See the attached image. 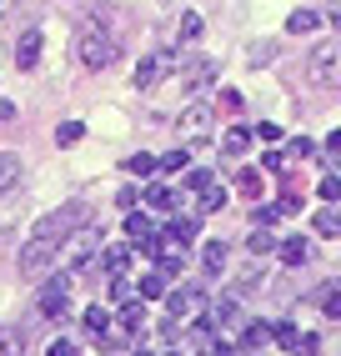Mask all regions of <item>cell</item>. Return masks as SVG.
I'll return each mask as SVG.
<instances>
[{
    "instance_id": "35",
    "label": "cell",
    "mask_w": 341,
    "mask_h": 356,
    "mask_svg": "<svg viewBox=\"0 0 341 356\" xmlns=\"http://www.w3.org/2000/svg\"><path fill=\"white\" fill-rule=\"evenodd\" d=\"M161 171L170 176V171H186V151H166L161 156Z\"/></svg>"
},
{
    "instance_id": "29",
    "label": "cell",
    "mask_w": 341,
    "mask_h": 356,
    "mask_svg": "<svg viewBox=\"0 0 341 356\" xmlns=\"http://www.w3.org/2000/svg\"><path fill=\"white\" fill-rule=\"evenodd\" d=\"M81 136H86V126H81V121H65V126L56 131V146H65V151H70V146H81Z\"/></svg>"
},
{
    "instance_id": "38",
    "label": "cell",
    "mask_w": 341,
    "mask_h": 356,
    "mask_svg": "<svg viewBox=\"0 0 341 356\" xmlns=\"http://www.w3.org/2000/svg\"><path fill=\"white\" fill-rule=\"evenodd\" d=\"M126 291H131V281H126V271H116V281H111V296H116V301H126Z\"/></svg>"
},
{
    "instance_id": "27",
    "label": "cell",
    "mask_w": 341,
    "mask_h": 356,
    "mask_svg": "<svg viewBox=\"0 0 341 356\" xmlns=\"http://www.w3.org/2000/svg\"><path fill=\"white\" fill-rule=\"evenodd\" d=\"M201 31H206V20H201L196 10H186V15H181V40H186V45L201 40Z\"/></svg>"
},
{
    "instance_id": "30",
    "label": "cell",
    "mask_w": 341,
    "mask_h": 356,
    "mask_svg": "<svg viewBox=\"0 0 341 356\" xmlns=\"http://www.w3.org/2000/svg\"><path fill=\"white\" fill-rule=\"evenodd\" d=\"M126 171H131V176H151V171H161V156H145V151H141V156H131Z\"/></svg>"
},
{
    "instance_id": "33",
    "label": "cell",
    "mask_w": 341,
    "mask_h": 356,
    "mask_svg": "<svg viewBox=\"0 0 341 356\" xmlns=\"http://www.w3.org/2000/svg\"><path fill=\"white\" fill-rule=\"evenodd\" d=\"M316 191H322V201H341V176H322Z\"/></svg>"
},
{
    "instance_id": "10",
    "label": "cell",
    "mask_w": 341,
    "mask_h": 356,
    "mask_svg": "<svg viewBox=\"0 0 341 356\" xmlns=\"http://www.w3.org/2000/svg\"><path fill=\"white\" fill-rule=\"evenodd\" d=\"M276 256H281V266H306V261H311V241H306V236H286V241L276 246Z\"/></svg>"
},
{
    "instance_id": "25",
    "label": "cell",
    "mask_w": 341,
    "mask_h": 356,
    "mask_svg": "<svg viewBox=\"0 0 341 356\" xmlns=\"http://www.w3.org/2000/svg\"><path fill=\"white\" fill-rule=\"evenodd\" d=\"M261 276H266V271L256 266V261H246V266H241V271H236V286H231V296H241V291H246V286H256V281H261Z\"/></svg>"
},
{
    "instance_id": "39",
    "label": "cell",
    "mask_w": 341,
    "mask_h": 356,
    "mask_svg": "<svg viewBox=\"0 0 341 356\" xmlns=\"http://www.w3.org/2000/svg\"><path fill=\"white\" fill-rule=\"evenodd\" d=\"M221 111H231V115L241 111V96H236V90H221Z\"/></svg>"
},
{
    "instance_id": "41",
    "label": "cell",
    "mask_w": 341,
    "mask_h": 356,
    "mask_svg": "<svg viewBox=\"0 0 341 356\" xmlns=\"http://www.w3.org/2000/svg\"><path fill=\"white\" fill-rule=\"evenodd\" d=\"M326 20H331V26H341V10H331V15H326Z\"/></svg>"
},
{
    "instance_id": "16",
    "label": "cell",
    "mask_w": 341,
    "mask_h": 356,
    "mask_svg": "<svg viewBox=\"0 0 341 356\" xmlns=\"http://www.w3.org/2000/svg\"><path fill=\"white\" fill-rule=\"evenodd\" d=\"M311 301L322 306L331 321H341V281H336V286H316V291H311Z\"/></svg>"
},
{
    "instance_id": "21",
    "label": "cell",
    "mask_w": 341,
    "mask_h": 356,
    "mask_svg": "<svg viewBox=\"0 0 341 356\" xmlns=\"http://www.w3.org/2000/svg\"><path fill=\"white\" fill-rule=\"evenodd\" d=\"M206 121H211V106H191V111L176 115V131H201Z\"/></svg>"
},
{
    "instance_id": "28",
    "label": "cell",
    "mask_w": 341,
    "mask_h": 356,
    "mask_svg": "<svg viewBox=\"0 0 341 356\" xmlns=\"http://www.w3.org/2000/svg\"><path fill=\"white\" fill-rule=\"evenodd\" d=\"M271 341H276L281 351H296V346H301V331L286 321V326H276V331H271Z\"/></svg>"
},
{
    "instance_id": "36",
    "label": "cell",
    "mask_w": 341,
    "mask_h": 356,
    "mask_svg": "<svg viewBox=\"0 0 341 356\" xmlns=\"http://www.w3.org/2000/svg\"><path fill=\"white\" fill-rule=\"evenodd\" d=\"M256 140H266V146H276V140H281V126H271V121H261L256 131H251Z\"/></svg>"
},
{
    "instance_id": "9",
    "label": "cell",
    "mask_w": 341,
    "mask_h": 356,
    "mask_svg": "<svg viewBox=\"0 0 341 356\" xmlns=\"http://www.w3.org/2000/svg\"><path fill=\"white\" fill-rule=\"evenodd\" d=\"M20 176H26V161H20L15 151H0V196H10V191H15Z\"/></svg>"
},
{
    "instance_id": "34",
    "label": "cell",
    "mask_w": 341,
    "mask_h": 356,
    "mask_svg": "<svg viewBox=\"0 0 341 356\" xmlns=\"http://www.w3.org/2000/svg\"><path fill=\"white\" fill-rule=\"evenodd\" d=\"M271 51H276V45H271V40H256L246 60H251V65H266V60H271Z\"/></svg>"
},
{
    "instance_id": "26",
    "label": "cell",
    "mask_w": 341,
    "mask_h": 356,
    "mask_svg": "<svg viewBox=\"0 0 341 356\" xmlns=\"http://www.w3.org/2000/svg\"><path fill=\"white\" fill-rule=\"evenodd\" d=\"M221 206H226V191H221V186L211 181L206 191H201V206H196V211H201V216H211V211H221Z\"/></svg>"
},
{
    "instance_id": "7",
    "label": "cell",
    "mask_w": 341,
    "mask_h": 356,
    "mask_svg": "<svg viewBox=\"0 0 341 356\" xmlns=\"http://www.w3.org/2000/svg\"><path fill=\"white\" fill-rule=\"evenodd\" d=\"M216 76H221V65H216V60H196L186 70V90H191V96H206V90L216 86Z\"/></svg>"
},
{
    "instance_id": "15",
    "label": "cell",
    "mask_w": 341,
    "mask_h": 356,
    "mask_svg": "<svg viewBox=\"0 0 341 356\" xmlns=\"http://www.w3.org/2000/svg\"><path fill=\"white\" fill-rule=\"evenodd\" d=\"M322 20H326L322 10H291L286 15V31L291 35H306V31H322Z\"/></svg>"
},
{
    "instance_id": "40",
    "label": "cell",
    "mask_w": 341,
    "mask_h": 356,
    "mask_svg": "<svg viewBox=\"0 0 341 356\" xmlns=\"http://www.w3.org/2000/svg\"><path fill=\"white\" fill-rule=\"evenodd\" d=\"M15 121V101H0V126H10Z\"/></svg>"
},
{
    "instance_id": "14",
    "label": "cell",
    "mask_w": 341,
    "mask_h": 356,
    "mask_svg": "<svg viewBox=\"0 0 341 356\" xmlns=\"http://www.w3.org/2000/svg\"><path fill=\"white\" fill-rule=\"evenodd\" d=\"M226 256H231L226 241H206V246H201V271H206V276H221V271H226Z\"/></svg>"
},
{
    "instance_id": "23",
    "label": "cell",
    "mask_w": 341,
    "mask_h": 356,
    "mask_svg": "<svg viewBox=\"0 0 341 356\" xmlns=\"http://www.w3.org/2000/svg\"><path fill=\"white\" fill-rule=\"evenodd\" d=\"M136 291H141V301H156V296H166V271L141 276V281H136Z\"/></svg>"
},
{
    "instance_id": "8",
    "label": "cell",
    "mask_w": 341,
    "mask_h": 356,
    "mask_svg": "<svg viewBox=\"0 0 341 356\" xmlns=\"http://www.w3.org/2000/svg\"><path fill=\"white\" fill-rule=\"evenodd\" d=\"M40 51H45V35H40V31H26V35H20V45H15V65H20V70H35V65H40Z\"/></svg>"
},
{
    "instance_id": "18",
    "label": "cell",
    "mask_w": 341,
    "mask_h": 356,
    "mask_svg": "<svg viewBox=\"0 0 341 356\" xmlns=\"http://www.w3.org/2000/svg\"><path fill=\"white\" fill-rule=\"evenodd\" d=\"M221 151H226V156H246V151H251V131H246V126H231V131L221 136Z\"/></svg>"
},
{
    "instance_id": "17",
    "label": "cell",
    "mask_w": 341,
    "mask_h": 356,
    "mask_svg": "<svg viewBox=\"0 0 341 356\" xmlns=\"http://www.w3.org/2000/svg\"><path fill=\"white\" fill-rule=\"evenodd\" d=\"M311 226H316V236H331V241H336V236H341V206L326 201V211H322V216H316Z\"/></svg>"
},
{
    "instance_id": "19",
    "label": "cell",
    "mask_w": 341,
    "mask_h": 356,
    "mask_svg": "<svg viewBox=\"0 0 341 356\" xmlns=\"http://www.w3.org/2000/svg\"><path fill=\"white\" fill-rule=\"evenodd\" d=\"M126 241H131V246H145V241H156L151 221H145V216H126Z\"/></svg>"
},
{
    "instance_id": "31",
    "label": "cell",
    "mask_w": 341,
    "mask_h": 356,
    "mask_svg": "<svg viewBox=\"0 0 341 356\" xmlns=\"http://www.w3.org/2000/svg\"><path fill=\"white\" fill-rule=\"evenodd\" d=\"M186 186H191V191H206V186H211V171H206V165H191V171H186Z\"/></svg>"
},
{
    "instance_id": "12",
    "label": "cell",
    "mask_w": 341,
    "mask_h": 356,
    "mask_svg": "<svg viewBox=\"0 0 341 356\" xmlns=\"http://www.w3.org/2000/svg\"><path fill=\"white\" fill-rule=\"evenodd\" d=\"M266 341H271V326H266V321H246V326L236 331V346L241 351H261Z\"/></svg>"
},
{
    "instance_id": "1",
    "label": "cell",
    "mask_w": 341,
    "mask_h": 356,
    "mask_svg": "<svg viewBox=\"0 0 341 356\" xmlns=\"http://www.w3.org/2000/svg\"><path fill=\"white\" fill-rule=\"evenodd\" d=\"M86 221V206H61V211H51L35 231H31V241H26V251H20V276L26 281H40V276H51V266H56V256H61V241L70 231H76Z\"/></svg>"
},
{
    "instance_id": "3",
    "label": "cell",
    "mask_w": 341,
    "mask_h": 356,
    "mask_svg": "<svg viewBox=\"0 0 341 356\" xmlns=\"http://www.w3.org/2000/svg\"><path fill=\"white\" fill-rule=\"evenodd\" d=\"M95 256H101V226H95V221H81V226L61 241L56 266H65V271H86Z\"/></svg>"
},
{
    "instance_id": "20",
    "label": "cell",
    "mask_w": 341,
    "mask_h": 356,
    "mask_svg": "<svg viewBox=\"0 0 341 356\" xmlns=\"http://www.w3.org/2000/svg\"><path fill=\"white\" fill-rule=\"evenodd\" d=\"M81 321H86V337H95V341H101L106 331H111V316L101 312V306H86V316H81Z\"/></svg>"
},
{
    "instance_id": "2",
    "label": "cell",
    "mask_w": 341,
    "mask_h": 356,
    "mask_svg": "<svg viewBox=\"0 0 341 356\" xmlns=\"http://www.w3.org/2000/svg\"><path fill=\"white\" fill-rule=\"evenodd\" d=\"M116 56H120V45L106 35L101 20H81V31H76V60L86 70H106V65H116Z\"/></svg>"
},
{
    "instance_id": "11",
    "label": "cell",
    "mask_w": 341,
    "mask_h": 356,
    "mask_svg": "<svg viewBox=\"0 0 341 356\" xmlns=\"http://www.w3.org/2000/svg\"><path fill=\"white\" fill-rule=\"evenodd\" d=\"M231 186H236V191L246 196V201H256V196L266 191V181H261V165H241V171L231 176Z\"/></svg>"
},
{
    "instance_id": "24",
    "label": "cell",
    "mask_w": 341,
    "mask_h": 356,
    "mask_svg": "<svg viewBox=\"0 0 341 356\" xmlns=\"http://www.w3.org/2000/svg\"><path fill=\"white\" fill-rule=\"evenodd\" d=\"M126 261H131V241L126 246H111V251H101V266L116 276V271H126Z\"/></svg>"
},
{
    "instance_id": "6",
    "label": "cell",
    "mask_w": 341,
    "mask_h": 356,
    "mask_svg": "<svg viewBox=\"0 0 341 356\" xmlns=\"http://www.w3.org/2000/svg\"><path fill=\"white\" fill-rule=\"evenodd\" d=\"M170 65H176V56H161V51H156V56H141V65H136V90H156Z\"/></svg>"
},
{
    "instance_id": "13",
    "label": "cell",
    "mask_w": 341,
    "mask_h": 356,
    "mask_svg": "<svg viewBox=\"0 0 341 356\" xmlns=\"http://www.w3.org/2000/svg\"><path fill=\"white\" fill-rule=\"evenodd\" d=\"M145 206H151V211H176L181 206V191H176V186H145Z\"/></svg>"
},
{
    "instance_id": "5",
    "label": "cell",
    "mask_w": 341,
    "mask_h": 356,
    "mask_svg": "<svg viewBox=\"0 0 341 356\" xmlns=\"http://www.w3.org/2000/svg\"><path fill=\"white\" fill-rule=\"evenodd\" d=\"M35 306H40V316H51V321H61V316L70 312V271H65V266H61L56 276H40Z\"/></svg>"
},
{
    "instance_id": "32",
    "label": "cell",
    "mask_w": 341,
    "mask_h": 356,
    "mask_svg": "<svg viewBox=\"0 0 341 356\" xmlns=\"http://www.w3.org/2000/svg\"><path fill=\"white\" fill-rule=\"evenodd\" d=\"M251 221H256V226H276V221H281V206H256Z\"/></svg>"
},
{
    "instance_id": "22",
    "label": "cell",
    "mask_w": 341,
    "mask_h": 356,
    "mask_svg": "<svg viewBox=\"0 0 341 356\" xmlns=\"http://www.w3.org/2000/svg\"><path fill=\"white\" fill-rule=\"evenodd\" d=\"M141 321H145V306H141V301H126V306H120V326H126V337H141Z\"/></svg>"
},
{
    "instance_id": "37",
    "label": "cell",
    "mask_w": 341,
    "mask_h": 356,
    "mask_svg": "<svg viewBox=\"0 0 341 356\" xmlns=\"http://www.w3.org/2000/svg\"><path fill=\"white\" fill-rule=\"evenodd\" d=\"M271 246H276V241H271V236H266V226H261V231L251 236V256H266V251H271Z\"/></svg>"
},
{
    "instance_id": "4",
    "label": "cell",
    "mask_w": 341,
    "mask_h": 356,
    "mask_svg": "<svg viewBox=\"0 0 341 356\" xmlns=\"http://www.w3.org/2000/svg\"><path fill=\"white\" fill-rule=\"evenodd\" d=\"M306 76L322 90H341V40H326L306 56Z\"/></svg>"
}]
</instances>
